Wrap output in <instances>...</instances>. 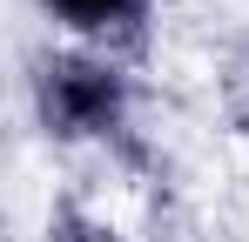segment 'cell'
I'll return each instance as SVG.
<instances>
[{"label": "cell", "mask_w": 249, "mask_h": 242, "mask_svg": "<svg viewBox=\"0 0 249 242\" xmlns=\"http://www.w3.org/2000/svg\"><path fill=\"white\" fill-rule=\"evenodd\" d=\"M27 101L47 141H115L135 115V81L115 54L41 47L27 68Z\"/></svg>", "instance_id": "1"}, {"label": "cell", "mask_w": 249, "mask_h": 242, "mask_svg": "<svg viewBox=\"0 0 249 242\" xmlns=\"http://www.w3.org/2000/svg\"><path fill=\"white\" fill-rule=\"evenodd\" d=\"M41 14L54 27H68L74 47H94V54H135L148 40V20H155V0H41Z\"/></svg>", "instance_id": "2"}, {"label": "cell", "mask_w": 249, "mask_h": 242, "mask_svg": "<svg viewBox=\"0 0 249 242\" xmlns=\"http://www.w3.org/2000/svg\"><path fill=\"white\" fill-rule=\"evenodd\" d=\"M41 242H128L115 222H101V215H88L81 202H61L54 215H47V236Z\"/></svg>", "instance_id": "3"}]
</instances>
